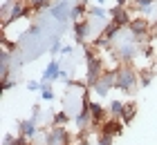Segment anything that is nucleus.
Returning a JSON list of instances; mask_svg holds the SVG:
<instances>
[{
  "label": "nucleus",
  "mask_w": 157,
  "mask_h": 145,
  "mask_svg": "<svg viewBox=\"0 0 157 145\" xmlns=\"http://www.w3.org/2000/svg\"><path fill=\"white\" fill-rule=\"evenodd\" d=\"M49 13H52V18L56 20V23H65V20H70L72 5H70L67 0H56V2L49 7Z\"/></svg>",
  "instance_id": "1a4fd4ad"
},
{
  "label": "nucleus",
  "mask_w": 157,
  "mask_h": 145,
  "mask_svg": "<svg viewBox=\"0 0 157 145\" xmlns=\"http://www.w3.org/2000/svg\"><path fill=\"white\" fill-rule=\"evenodd\" d=\"M130 20H132V16H130V11L126 9V7H119V5H115L110 9V23H115L117 27H128L130 25Z\"/></svg>",
  "instance_id": "9d476101"
},
{
  "label": "nucleus",
  "mask_w": 157,
  "mask_h": 145,
  "mask_svg": "<svg viewBox=\"0 0 157 145\" xmlns=\"http://www.w3.org/2000/svg\"><path fill=\"white\" fill-rule=\"evenodd\" d=\"M27 89L29 92H40L43 89V81H29L27 83Z\"/></svg>",
  "instance_id": "a878e982"
},
{
  "label": "nucleus",
  "mask_w": 157,
  "mask_h": 145,
  "mask_svg": "<svg viewBox=\"0 0 157 145\" xmlns=\"http://www.w3.org/2000/svg\"><path fill=\"white\" fill-rule=\"evenodd\" d=\"M70 123V112L67 110H61L52 116V125H67Z\"/></svg>",
  "instance_id": "aec40b11"
},
{
  "label": "nucleus",
  "mask_w": 157,
  "mask_h": 145,
  "mask_svg": "<svg viewBox=\"0 0 157 145\" xmlns=\"http://www.w3.org/2000/svg\"><path fill=\"white\" fill-rule=\"evenodd\" d=\"M61 49H63V42H61V38H56L54 42H52V47H49V54H61Z\"/></svg>",
  "instance_id": "393cba45"
},
{
  "label": "nucleus",
  "mask_w": 157,
  "mask_h": 145,
  "mask_svg": "<svg viewBox=\"0 0 157 145\" xmlns=\"http://www.w3.org/2000/svg\"><path fill=\"white\" fill-rule=\"evenodd\" d=\"M139 85V71L128 63H121L117 67V89L124 94H132Z\"/></svg>",
  "instance_id": "f257e3e1"
},
{
  "label": "nucleus",
  "mask_w": 157,
  "mask_h": 145,
  "mask_svg": "<svg viewBox=\"0 0 157 145\" xmlns=\"http://www.w3.org/2000/svg\"><path fill=\"white\" fill-rule=\"evenodd\" d=\"M72 143V134L65 129V125H52L45 132V141L43 145H70Z\"/></svg>",
  "instance_id": "39448f33"
},
{
  "label": "nucleus",
  "mask_w": 157,
  "mask_h": 145,
  "mask_svg": "<svg viewBox=\"0 0 157 145\" xmlns=\"http://www.w3.org/2000/svg\"><path fill=\"white\" fill-rule=\"evenodd\" d=\"M38 94H40V98H43V100H47V103H52V100L56 98V94H54V87H52V83H43V89H40Z\"/></svg>",
  "instance_id": "6ab92c4d"
},
{
  "label": "nucleus",
  "mask_w": 157,
  "mask_h": 145,
  "mask_svg": "<svg viewBox=\"0 0 157 145\" xmlns=\"http://www.w3.org/2000/svg\"><path fill=\"white\" fill-rule=\"evenodd\" d=\"M38 34H40V27H38V25L29 27V36H38Z\"/></svg>",
  "instance_id": "c756f323"
},
{
  "label": "nucleus",
  "mask_w": 157,
  "mask_h": 145,
  "mask_svg": "<svg viewBox=\"0 0 157 145\" xmlns=\"http://www.w3.org/2000/svg\"><path fill=\"white\" fill-rule=\"evenodd\" d=\"M88 0H81V2L78 5H74L72 7V13H70V20H72V23H76V20H83L85 16H88Z\"/></svg>",
  "instance_id": "dca6fc26"
},
{
  "label": "nucleus",
  "mask_w": 157,
  "mask_h": 145,
  "mask_svg": "<svg viewBox=\"0 0 157 145\" xmlns=\"http://www.w3.org/2000/svg\"><path fill=\"white\" fill-rule=\"evenodd\" d=\"M27 5H29L34 11H43V9H49V7L54 5V0H27Z\"/></svg>",
  "instance_id": "412c9836"
},
{
  "label": "nucleus",
  "mask_w": 157,
  "mask_h": 145,
  "mask_svg": "<svg viewBox=\"0 0 157 145\" xmlns=\"http://www.w3.org/2000/svg\"><path fill=\"white\" fill-rule=\"evenodd\" d=\"M92 29H94L92 20H88V18L76 20V23H74V38H76V42H81V45H88L90 38H92Z\"/></svg>",
  "instance_id": "6e6552de"
},
{
  "label": "nucleus",
  "mask_w": 157,
  "mask_h": 145,
  "mask_svg": "<svg viewBox=\"0 0 157 145\" xmlns=\"http://www.w3.org/2000/svg\"><path fill=\"white\" fill-rule=\"evenodd\" d=\"M94 5H105V0H94Z\"/></svg>",
  "instance_id": "2f4dec72"
},
{
  "label": "nucleus",
  "mask_w": 157,
  "mask_h": 145,
  "mask_svg": "<svg viewBox=\"0 0 157 145\" xmlns=\"http://www.w3.org/2000/svg\"><path fill=\"white\" fill-rule=\"evenodd\" d=\"M72 52H74V47H72V45H63V49H61V54H63V56H70Z\"/></svg>",
  "instance_id": "c85d7f7f"
},
{
  "label": "nucleus",
  "mask_w": 157,
  "mask_h": 145,
  "mask_svg": "<svg viewBox=\"0 0 157 145\" xmlns=\"http://www.w3.org/2000/svg\"><path fill=\"white\" fill-rule=\"evenodd\" d=\"M70 145H74V143H70Z\"/></svg>",
  "instance_id": "473e14b6"
},
{
  "label": "nucleus",
  "mask_w": 157,
  "mask_h": 145,
  "mask_svg": "<svg viewBox=\"0 0 157 145\" xmlns=\"http://www.w3.org/2000/svg\"><path fill=\"white\" fill-rule=\"evenodd\" d=\"M151 29H153V25L148 23V18H141V16H135V18L130 20V25H128L130 38H135L139 45L148 38V36H151Z\"/></svg>",
  "instance_id": "20e7f679"
},
{
  "label": "nucleus",
  "mask_w": 157,
  "mask_h": 145,
  "mask_svg": "<svg viewBox=\"0 0 157 145\" xmlns=\"http://www.w3.org/2000/svg\"><path fill=\"white\" fill-rule=\"evenodd\" d=\"M115 5H119V7H126V5H128V0H115Z\"/></svg>",
  "instance_id": "7c9ffc66"
},
{
  "label": "nucleus",
  "mask_w": 157,
  "mask_h": 145,
  "mask_svg": "<svg viewBox=\"0 0 157 145\" xmlns=\"http://www.w3.org/2000/svg\"><path fill=\"white\" fill-rule=\"evenodd\" d=\"M9 63H11V54L2 49L0 52V78H9Z\"/></svg>",
  "instance_id": "f3484780"
},
{
  "label": "nucleus",
  "mask_w": 157,
  "mask_h": 145,
  "mask_svg": "<svg viewBox=\"0 0 157 145\" xmlns=\"http://www.w3.org/2000/svg\"><path fill=\"white\" fill-rule=\"evenodd\" d=\"M141 52V47H139V42L135 40V38H130V40H124V42H117V47H115V58L119 63H130V60H135V56H137Z\"/></svg>",
  "instance_id": "f03ea898"
},
{
  "label": "nucleus",
  "mask_w": 157,
  "mask_h": 145,
  "mask_svg": "<svg viewBox=\"0 0 157 145\" xmlns=\"http://www.w3.org/2000/svg\"><path fill=\"white\" fill-rule=\"evenodd\" d=\"M59 78H61V65H59V60H49L45 71H43V76H40V81L43 83H54V81H59Z\"/></svg>",
  "instance_id": "ddd939ff"
},
{
  "label": "nucleus",
  "mask_w": 157,
  "mask_h": 145,
  "mask_svg": "<svg viewBox=\"0 0 157 145\" xmlns=\"http://www.w3.org/2000/svg\"><path fill=\"white\" fill-rule=\"evenodd\" d=\"M103 71H105V63L101 56H94L90 60H85V83H88V87L94 85L103 76Z\"/></svg>",
  "instance_id": "423d86ee"
},
{
  "label": "nucleus",
  "mask_w": 157,
  "mask_h": 145,
  "mask_svg": "<svg viewBox=\"0 0 157 145\" xmlns=\"http://www.w3.org/2000/svg\"><path fill=\"white\" fill-rule=\"evenodd\" d=\"M90 89L94 92L99 98L108 96L110 89H117V69H108V71H103V76L99 78V81L92 85Z\"/></svg>",
  "instance_id": "7ed1b4c3"
},
{
  "label": "nucleus",
  "mask_w": 157,
  "mask_h": 145,
  "mask_svg": "<svg viewBox=\"0 0 157 145\" xmlns=\"http://www.w3.org/2000/svg\"><path fill=\"white\" fill-rule=\"evenodd\" d=\"M90 114H92V127H101L103 121L108 118V107H103L101 103H97V100H90Z\"/></svg>",
  "instance_id": "9b49d317"
},
{
  "label": "nucleus",
  "mask_w": 157,
  "mask_h": 145,
  "mask_svg": "<svg viewBox=\"0 0 157 145\" xmlns=\"http://www.w3.org/2000/svg\"><path fill=\"white\" fill-rule=\"evenodd\" d=\"M135 114H137V105H135V103H126V112H124V116H121V121L128 125V123H132Z\"/></svg>",
  "instance_id": "4be33fe9"
},
{
  "label": "nucleus",
  "mask_w": 157,
  "mask_h": 145,
  "mask_svg": "<svg viewBox=\"0 0 157 145\" xmlns=\"http://www.w3.org/2000/svg\"><path fill=\"white\" fill-rule=\"evenodd\" d=\"M112 139L115 136H110V134H99V139H97V145H112Z\"/></svg>",
  "instance_id": "b1692460"
},
{
  "label": "nucleus",
  "mask_w": 157,
  "mask_h": 145,
  "mask_svg": "<svg viewBox=\"0 0 157 145\" xmlns=\"http://www.w3.org/2000/svg\"><path fill=\"white\" fill-rule=\"evenodd\" d=\"M124 112H126V103H124V100H110V105H108V114H110V116L121 118Z\"/></svg>",
  "instance_id": "a211bd4d"
},
{
  "label": "nucleus",
  "mask_w": 157,
  "mask_h": 145,
  "mask_svg": "<svg viewBox=\"0 0 157 145\" xmlns=\"http://www.w3.org/2000/svg\"><path fill=\"white\" fill-rule=\"evenodd\" d=\"M27 141H29V139H27V136H23V134H20V136H13V141H11L9 145H29Z\"/></svg>",
  "instance_id": "cd10ccee"
},
{
  "label": "nucleus",
  "mask_w": 157,
  "mask_h": 145,
  "mask_svg": "<svg viewBox=\"0 0 157 145\" xmlns=\"http://www.w3.org/2000/svg\"><path fill=\"white\" fill-rule=\"evenodd\" d=\"M153 83V71L151 69H141V74H139V85L141 87H148Z\"/></svg>",
  "instance_id": "5701e85b"
},
{
  "label": "nucleus",
  "mask_w": 157,
  "mask_h": 145,
  "mask_svg": "<svg viewBox=\"0 0 157 145\" xmlns=\"http://www.w3.org/2000/svg\"><path fill=\"white\" fill-rule=\"evenodd\" d=\"M32 11L34 9L27 5V0H16L13 7H11V11H9V16H7V20H2V25L7 27V25H11V23H16V20H23V18L29 16Z\"/></svg>",
  "instance_id": "0eeeda50"
},
{
  "label": "nucleus",
  "mask_w": 157,
  "mask_h": 145,
  "mask_svg": "<svg viewBox=\"0 0 157 145\" xmlns=\"http://www.w3.org/2000/svg\"><path fill=\"white\" fill-rule=\"evenodd\" d=\"M124 127H126V123L121 121V118L108 116V118L103 121V125H101V132L103 134H110V136H119L121 132H124Z\"/></svg>",
  "instance_id": "f8f14e48"
},
{
  "label": "nucleus",
  "mask_w": 157,
  "mask_h": 145,
  "mask_svg": "<svg viewBox=\"0 0 157 145\" xmlns=\"http://www.w3.org/2000/svg\"><path fill=\"white\" fill-rule=\"evenodd\" d=\"M157 0H132V9L139 13V16H153Z\"/></svg>",
  "instance_id": "2eb2a0df"
},
{
  "label": "nucleus",
  "mask_w": 157,
  "mask_h": 145,
  "mask_svg": "<svg viewBox=\"0 0 157 145\" xmlns=\"http://www.w3.org/2000/svg\"><path fill=\"white\" fill-rule=\"evenodd\" d=\"M18 129H20V134L27 136V139H34V136L38 134V121L36 118H27V121H20L18 123Z\"/></svg>",
  "instance_id": "4468645a"
},
{
  "label": "nucleus",
  "mask_w": 157,
  "mask_h": 145,
  "mask_svg": "<svg viewBox=\"0 0 157 145\" xmlns=\"http://www.w3.org/2000/svg\"><path fill=\"white\" fill-rule=\"evenodd\" d=\"M13 85H16V81H11V78H2V83H0V89H2V92H9Z\"/></svg>",
  "instance_id": "bb28decb"
},
{
  "label": "nucleus",
  "mask_w": 157,
  "mask_h": 145,
  "mask_svg": "<svg viewBox=\"0 0 157 145\" xmlns=\"http://www.w3.org/2000/svg\"><path fill=\"white\" fill-rule=\"evenodd\" d=\"M29 145H32V143H29Z\"/></svg>",
  "instance_id": "72a5a7b5"
}]
</instances>
